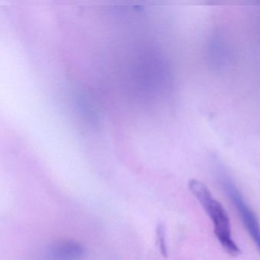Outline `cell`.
Instances as JSON below:
<instances>
[{"mask_svg":"<svg viewBox=\"0 0 260 260\" xmlns=\"http://www.w3.org/2000/svg\"><path fill=\"white\" fill-rule=\"evenodd\" d=\"M188 186L209 215L213 224L215 236L222 248L230 256H237L241 254L239 247L232 238L230 219L222 205L214 198L209 188L200 180H189Z\"/></svg>","mask_w":260,"mask_h":260,"instance_id":"cell-1","label":"cell"},{"mask_svg":"<svg viewBox=\"0 0 260 260\" xmlns=\"http://www.w3.org/2000/svg\"><path fill=\"white\" fill-rule=\"evenodd\" d=\"M217 169L220 182L223 189L225 191L226 195L238 210L243 224L245 226L252 241L260 253V225L257 217L250 209V206L247 204L241 192L238 191L235 183L229 178L222 167H220L218 164H217Z\"/></svg>","mask_w":260,"mask_h":260,"instance_id":"cell-2","label":"cell"},{"mask_svg":"<svg viewBox=\"0 0 260 260\" xmlns=\"http://www.w3.org/2000/svg\"><path fill=\"white\" fill-rule=\"evenodd\" d=\"M85 249L76 241H63L55 243L46 252L47 260H81Z\"/></svg>","mask_w":260,"mask_h":260,"instance_id":"cell-3","label":"cell"},{"mask_svg":"<svg viewBox=\"0 0 260 260\" xmlns=\"http://www.w3.org/2000/svg\"><path fill=\"white\" fill-rule=\"evenodd\" d=\"M157 241L160 253L165 257L168 256V247L166 244V230L163 224H159L157 227Z\"/></svg>","mask_w":260,"mask_h":260,"instance_id":"cell-4","label":"cell"}]
</instances>
